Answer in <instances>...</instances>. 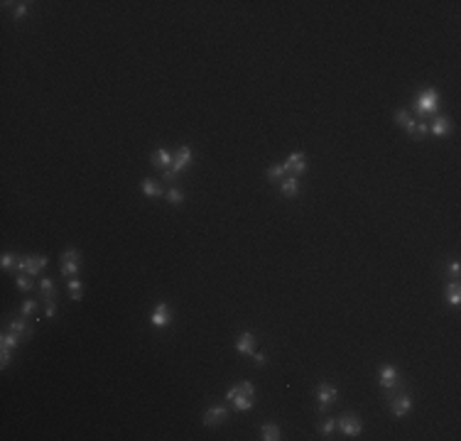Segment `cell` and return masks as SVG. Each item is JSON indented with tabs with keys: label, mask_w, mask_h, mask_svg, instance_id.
<instances>
[{
	"label": "cell",
	"mask_w": 461,
	"mask_h": 441,
	"mask_svg": "<svg viewBox=\"0 0 461 441\" xmlns=\"http://www.w3.org/2000/svg\"><path fill=\"white\" fill-rule=\"evenodd\" d=\"M253 395H255V385H253L251 380H246V382H241V385L228 387L226 400L233 404V409H236V412H248L253 404H255Z\"/></svg>",
	"instance_id": "1"
},
{
	"label": "cell",
	"mask_w": 461,
	"mask_h": 441,
	"mask_svg": "<svg viewBox=\"0 0 461 441\" xmlns=\"http://www.w3.org/2000/svg\"><path fill=\"white\" fill-rule=\"evenodd\" d=\"M192 160H194L192 150H189L187 145H182V147H179V150L174 152V157H172V167L162 172V179H165V182H172V179H177V177H179V172H182V169H187V167L192 164Z\"/></svg>",
	"instance_id": "2"
},
{
	"label": "cell",
	"mask_w": 461,
	"mask_h": 441,
	"mask_svg": "<svg viewBox=\"0 0 461 441\" xmlns=\"http://www.w3.org/2000/svg\"><path fill=\"white\" fill-rule=\"evenodd\" d=\"M49 265L47 255H17V270L27 275H40L44 267Z\"/></svg>",
	"instance_id": "3"
},
{
	"label": "cell",
	"mask_w": 461,
	"mask_h": 441,
	"mask_svg": "<svg viewBox=\"0 0 461 441\" xmlns=\"http://www.w3.org/2000/svg\"><path fill=\"white\" fill-rule=\"evenodd\" d=\"M437 108H439V96H437V91H434V88H424V91L417 96V101H415V111H417L419 116H432Z\"/></svg>",
	"instance_id": "4"
},
{
	"label": "cell",
	"mask_w": 461,
	"mask_h": 441,
	"mask_svg": "<svg viewBox=\"0 0 461 441\" xmlns=\"http://www.w3.org/2000/svg\"><path fill=\"white\" fill-rule=\"evenodd\" d=\"M59 262H62V275H64V277H76L79 265H81V260H79V250H76V248L64 250L62 257H59Z\"/></svg>",
	"instance_id": "5"
},
{
	"label": "cell",
	"mask_w": 461,
	"mask_h": 441,
	"mask_svg": "<svg viewBox=\"0 0 461 441\" xmlns=\"http://www.w3.org/2000/svg\"><path fill=\"white\" fill-rule=\"evenodd\" d=\"M336 427L341 429V434H343V437H358V434H361V429H363V424H361V419H358V414H356V412L343 414V417L336 422Z\"/></svg>",
	"instance_id": "6"
},
{
	"label": "cell",
	"mask_w": 461,
	"mask_h": 441,
	"mask_svg": "<svg viewBox=\"0 0 461 441\" xmlns=\"http://www.w3.org/2000/svg\"><path fill=\"white\" fill-rule=\"evenodd\" d=\"M336 397H338V392H336L334 385H329V382H322L319 387H317V402H319V412L324 414L327 409H329V404H334Z\"/></svg>",
	"instance_id": "7"
},
{
	"label": "cell",
	"mask_w": 461,
	"mask_h": 441,
	"mask_svg": "<svg viewBox=\"0 0 461 441\" xmlns=\"http://www.w3.org/2000/svg\"><path fill=\"white\" fill-rule=\"evenodd\" d=\"M378 382H380V387H385V390L397 387V385H400V380H397V370H395L393 365H383V368L378 370Z\"/></svg>",
	"instance_id": "8"
},
{
	"label": "cell",
	"mask_w": 461,
	"mask_h": 441,
	"mask_svg": "<svg viewBox=\"0 0 461 441\" xmlns=\"http://www.w3.org/2000/svg\"><path fill=\"white\" fill-rule=\"evenodd\" d=\"M150 323H152L155 328H165V326L172 323V312H169V307L165 302H160V304L155 307V312H152V316H150Z\"/></svg>",
	"instance_id": "9"
},
{
	"label": "cell",
	"mask_w": 461,
	"mask_h": 441,
	"mask_svg": "<svg viewBox=\"0 0 461 441\" xmlns=\"http://www.w3.org/2000/svg\"><path fill=\"white\" fill-rule=\"evenodd\" d=\"M282 167H285V172H292V174L307 172V157H304V152H292L287 160L282 162Z\"/></svg>",
	"instance_id": "10"
},
{
	"label": "cell",
	"mask_w": 461,
	"mask_h": 441,
	"mask_svg": "<svg viewBox=\"0 0 461 441\" xmlns=\"http://www.w3.org/2000/svg\"><path fill=\"white\" fill-rule=\"evenodd\" d=\"M410 409H412V397H410L407 392L393 397V402H390V412H393L395 417H405Z\"/></svg>",
	"instance_id": "11"
},
{
	"label": "cell",
	"mask_w": 461,
	"mask_h": 441,
	"mask_svg": "<svg viewBox=\"0 0 461 441\" xmlns=\"http://www.w3.org/2000/svg\"><path fill=\"white\" fill-rule=\"evenodd\" d=\"M226 417H228V409H226L223 404H216V407H209V409L204 412V424H206V427H216V424L226 422Z\"/></svg>",
	"instance_id": "12"
},
{
	"label": "cell",
	"mask_w": 461,
	"mask_h": 441,
	"mask_svg": "<svg viewBox=\"0 0 461 441\" xmlns=\"http://www.w3.org/2000/svg\"><path fill=\"white\" fill-rule=\"evenodd\" d=\"M236 351L243 353V356H253V353H255V338H253L251 331H243V333L236 338Z\"/></svg>",
	"instance_id": "13"
},
{
	"label": "cell",
	"mask_w": 461,
	"mask_h": 441,
	"mask_svg": "<svg viewBox=\"0 0 461 441\" xmlns=\"http://www.w3.org/2000/svg\"><path fill=\"white\" fill-rule=\"evenodd\" d=\"M280 191H282V196L294 199V196L299 194V182H297V177H285V179L280 182Z\"/></svg>",
	"instance_id": "14"
},
{
	"label": "cell",
	"mask_w": 461,
	"mask_h": 441,
	"mask_svg": "<svg viewBox=\"0 0 461 441\" xmlns=\"http://www.w3.org/2000/svg\"><path fill=\"white\" fill-rule=\"evenodd\" d=\"M150 162H152V167H157V169H169L172 167V155H169L167 150H157V152H152V157H150Z\"/></svg>",
	"instance_id": "15"
},
{
	"label": "cell",
	"mask_w": 461,
	"mask_h": 441,
	"mask_svg": "<svg viewBox=\"0 0 461 441\" xmlns=\"http://www.w3.org/2000/svg\"><path fill=\"white\" fill-rule=\"evenodd\" d=\"M429 130H432L437 137H444V135H449V130H452V121L442 116V118H437V121L429 125Z\"/></svg>",
	"instance_id": "16"
},
{
	"label": "cell",
	"mask_w": 461,
	"mask_h": 441,
	"mask_svg": "<svg viewBox=\"0 0 461 441\" xmlns=\"http://www.w3.org/2000/svg\"><path fill=\"white\" fill-rule=\"evenodd\" d=\"M395 123H397L402 130H407V132L412 135V130H415V121L410 118V113H407V111H397V113H395Z\"/></svg>",
	"instance_id": "17"
},
{
	"label": "cell",
	"mask_w": 461,
	"mask_h": 441,
	"mask_svg": "<svg viewBox=\"0 0 461 441\" xmlns=\"http://www.w3.org/2000/svg\"><path fill=\"white\" fill-rule=\"evenodd\" d=\"M447 302H449L452 307H459L461 304V289H459V282L457 280L447 287Z\"/></svg>",
	"instance_id": "18"
},
{
	"label": "cell",
	"mask_w": 461,
	"mask_h": 441,
	"mask_svg": "<svg viewBox=\"0 0 461 441\" xmlns=\"http://www.w3.org/2000/svg\"><path fill=\"white\" fill-rule=\"evenodd\" d=\"M40 294H42L44 302L54 299V282H52V277H42L40 280Z\"/></svg>",
	"instance_id": "19"
},
{
	"label": "cell",
	"mask_w": 461,
	"mask_h": 441,
	"mask_svg": "<svg viewBox=\"0 0 461 441\" xmlns=\"http://www.w3.org/2000/svg\"><path fill=\"white\" fill-rule=\"evenodd\" d=\"M142 191H145V196H162V187L155 182V179H142Z\"/></svg>",
	"instance_id": "20"
},
{
	"label": "cell",
	"mask_w": 461,
	"mask_h": 441,
	"mask_svg": "<svg viewBox=\"0 0 461 441\" xmlns=\"http://www.w3.org/2000/svg\"><path fill=\"white\" fill-rule=\"evenodd\" d=\"M260 434H263L265 441H277L280 439V427H277V424H263Z\"/></svg>",
	"instance_id": "21"
},
{
	"label": "cell",
	"mask_w": 461,
	"mask_h": 441,
	"mask_svg": "<svg viewBox=\"0 0 461 441\" xmlns=\"http://www.w3.org/2000/svg\"><path fill=\"white\" fill-rule=\"evenodd\" d=\"M0 346H5V348H17V346H20V336L12 333V331H5V333L0 336Z\"/></svg>",
	"instance_id": "22"
},
{
	"label": "cell",
	"mask_w": 461,
	"mask_h": 441,
	"mask_svg": "<svg viewBox=\"0 0 461 441\" xmlns=\"http://www.w3.org/2000/svg\"><path fill=\"white\" fill-rule=\"evenodd\" d=\"M69 294H71V299H74V302H79V299L84 297V287H81V282L76 280V277H71V280H69Z\"/></svg>",
	"instance_id": "23"
},
{
	"label": "cell",
	"mask_w": 461,
	"mask_h": 441,
	"mask_svg": "<svg viewBox=\"0 0 461 441\" xmlns=\"http://www.w3.org/2000/svg\"><path fill=\"white\" fill-rule=\"evenodd\" d=\"M10 331L12 333H17V336H30V328H27V323L22 319H12V323H10Z\"/></svg>",
	"instance_id": "24"
},
{
	"label": "cell",
	"mask_w": 461,
	"mask_h": 441,
	"mask_svg": "<svg viewBox=\"0 0 461 441\" xmlns=\"http://www.w3.org/2000/svg\"><path fill=\"white\" fill-rule=\"evenodd\" d=\"M267 179H270V182H282V179H285V167H282V164L270 167V169H267Z\"/></svg>",
	"instance_id": "25"
},
{
	"label": "cell",
	"mask_w": 461,
	"mask_h": 441,
	"mask_svg": "<svg viewBox=\"0 0 461 441\" xmlns=\"http://www.w3.org/2000/svg\"><path fill=\"white\" fill-rule=\"evenodd\" d=\"M15 284H17L20 292H30V289H32V282H30V275H27V272H20V275L15 277Z\"/></svg>",
	"instance_id": "26"
},
{
	"label": "cell",
	"mask_w": 461,
	"mask_h": 441,
	"mask_svg": "<svg viewBox=\"0 0 461 441\" xmlns=\"http://www.w3.org/2000/svg\"><path fill=\"white\" fill-rule=\"evenodd\" d=\"M35 312H37V302H35V299H25L22 307H20V314L27 319V316H32Z\"/></svg>",
	"instance_id": "27"
},
{
	"label": "cell",
	"mask_w": 461,
	"mask_h": 441,
	"mask_svg": "<svg viewBox=\"0 0 461 441\" xmlns=\"http://www.w3.org/2000/svg\"><path fill=\"white\" fill-rule=\"evenodd\" d=\"M167 201L172 203V206H179V203L184 201V194H182V191H179L177 187H172V189L167 191Z\"/></svg>",
	"instance_id": "28"
},
{
	"label": "cell",
	"mask_w": 461,
	"mask_h": 441,
	"mask_svg": "<svg viewBox=\"0 0 461 441\" xmlns=\"http://www.w3.org/2000/svg\"><path fill=\"white\" fill-rule=\"evenodd\" d=\"M0 265H2V270H10L12 265H17V255H12V252H2Z\"/></svg>",
	"instance_id": "29"
},
{
	"label": "cell",
	"mask_w": 461,
	"mask_h": 441,
	"mask_svg": "<svg viewBox=\"0 0 461 441\" xmlns=\"http://www.w3.org/2000/svg\"><path fill=\"white\" fill-rule=\"evenodd\" d=\"M27 5H30V2H17V7L12 10V20H22L25 12H27Z\"/></svg>",
	"instance_id": "30"
},
{
	"label": "cell",
	"mask_w": 461,
	"mask_h": 441,
	"mask_svg": "<svg viewBox=\"0 0 461 441\" xmlns=\"http://www.w3.org/2000/svg\"><path fill=\"white\" fill-rule=\"evenodd\" d=\"M427 135V123H415V130H412V137L415 140H422Z\"/></svg>",
	"instance_id": "31"
},
{
	"label": "cell",
	"mask_w": 461,
	"mask_h": 441,
	"mask_svg": "<svg viewBox=\"0 0 461 441\" xmlns=\"http://www.w3.org/2000/svg\"><path fill=\"white\" fill-rule=\"evenodd\" d=\"M334 429H336L334 419H327V422L322 424V434H327V437H331V434H334Z\"/></svg>",
	"instance_id": "32"
},
{
	"label": "cell",
	"mask_w": 461,
	"mask_h": 441,
	"mask_svg": "<svg viewBox=\"0 0 461 441\" xmlns=\"http://www.w3.org/2000/svg\"><path fill=\"white\" fill-rule=\"evenodd\" d=\"M10 351H12V348H5V346L0 348V365H2V368H7V363H10Z\"/></svg>",
	"instance_id": "33"
},
{
	"label": "cell",
	"mask_w": 461,
	"mask_h": 441,
	"mask_svg": "<svg viewBox=\"0 0 461 441\" xmlns=\"http://www.w3.org/2000/svg\"><path fill=\"white\" fill-rule=\"evenodd\" d=\"M44 314H47V319H54V316H57V304H54V302H47Z\"/></svg>",
	"instance_id": "34"
},
{
	"label": "cell",
	"mask_w": 461,
	"mask_h": 441,
	"mask_svg": "<svg viewBox=\"0 0 461 441\" xmlns=\"http://www.w3.org/2000/svg\"><path fill=\"white\" fill-rule=\"evenodd\" d=\"M449 272H452V277H454V280H459V272H461L459 262H452V267H449Z\"/></svg>",
	"instance_id": "35"
},
{
	"label": "cell",
	"mask_w": 461,
	"mask_h": 441,
	"mask_svg": "<svg viewBox=\"0 0 461 441\" xmlns=\"http://www.w3.org/2000/svg\"><path fill=\"white\" fill-rule=\"evenodd\" d=\"M253 361L258 365H265V353H253Z\"/></svg>",
	"instance_id": "36"
}]
</instances>
